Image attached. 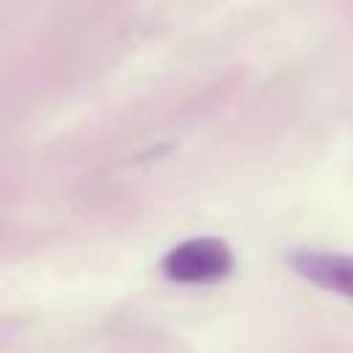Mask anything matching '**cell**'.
Instances as JSON below:
<instances>
[{"label":"cell","instance_id":"2","mask_svg":"<svg viewBox=\"0 0 353 353\" xmlns=\"http://www.w3.org/2000/svg\"><path fill=\"white\" fill-rule=\"evenodd\" d=\"M290 268L320 290L339 292L353 298V256L339 251H317V248H295L287 254Z\"/></svg>","mask_w":353,"mask_h":353},{"label":"cell","instance_id":"1","mask_svg":"<svg viewBox=\"0 0 353 353\" xmlns=\"http://www.w3.org/2000/svg\"><path fill=\"white\" fill-rule=\"evenodd\" d=\"M160 268L174 284L204 287L226 279L234 268V256L221 237H190L176 243L163 256Z\"/></svg>","mask_w":353,"mask_h":353}]
</instances>
